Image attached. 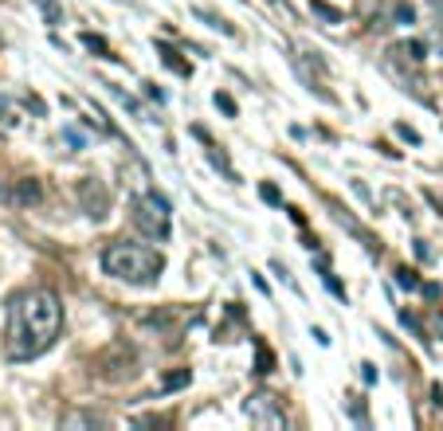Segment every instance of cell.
<instances>
[{"mask_svg":"<svg viewBox=\"0 0 443 431\" xmlns=\"http://www.w3.org/2000/svg\"><path fill=\"white\" fill-rule=\"evenodd\" d=\"M322 279H325V286H330V291H334L337 298H345V286H342V282L334 279V275H330V271H322Z\"/></svg>","mask_w":443,"mask_h":431,"instance_id":"19","label":"cell"},{"mask_svg":"<svg viewBox=\"0 0 443 431\" xmlns=\"http://www.w3.org/2000/svg\"><path fill=\"white\" fill-rule=\"evenodd\" d=\"M393 16H396V20H400V24H412V20H416L412 4H396V12H393Z\"/></svg>","mask_w":443,"mask_h":431,"instance_id":"17","label":"cell"},{"mask_svg":"<svg viewBox=\"0 0 443 431\" xmlns=\"http://www.w3.org/2000/svg\"><path fill=\"white\" fill-rule=\"evenodd\" d=\"M102 271L110 279H122L129 286H153L165 271V255L157 247H146V243L134 240H114L102 251Z\"/></svg>","mask_w":443,"mask_h":431,"instance_id":"2","label":"cell"},{"mask_svg":"<svg viewBox=\"0 0 443 431\" xmlns=\"http://www.w3.org/2000/svg\"><path fill=\"white\" fill-rule=\"evenodd\" d=\"M63 330V306L51 291H20L4 310V353L12 361H36L55 345Z\"/></svg>","mask_w":443,"mask_h":431,"instance_id":"1","label":"cell"},{"mask_svg":"<svg viewBox=\"0 0 443 431\" xmlns=\"http://www.w3.org/2000/svg\"><path fill=\"white\" fill-rule=\"evenodd\" d=\"M129 220L134 228L146 235V240H169V231H173V208L161 192H138L134 200H129Z\"/></svg>","mask_w":443,"mask_h":431,"instance_id":"3","label":"cell"},{"mask_svg":"<svg viewBox=\"0 0 443 431\" xmlns=\"http://www.w3.org/2000/svg\"><path fill=\"white\" fill-rule=\"evenodd\" d=\"M197 16H200V20H208V24H212V28H220V31H224V36H236V28H232V24H227V20H220V16H212V12L197 8Z\"/></svg>","mask_w":443,"mask_h":431,"instance_id":"15","label":"cell"},{"mask_svg":"<svg viewBox=\"0 0 443 431\" xmlns=\"http://www.w3.org/2000/svg\"><path fill=\"white\" fill-rule=\"evenodd\" d=\"M79 200H83V212H87L90 220H102L110 212V192L102 181H94V177H87V181L79 184Z\"/></svg>","mask_w":443,"mask_h":431,"instance_id":"5","label":"cell"},{"mask_svg":"<svg viewBox=\"0 0 443 431\" xmlns=\"http://www.w3.org/2000/svg\"><path fill=\"white\" fill-rule=\"evenodd\" d=\"M244 416L251 423H259V428H271V431L286 428V411H283V404H279L271 392H255V396H247V400H244Z\"/></svg>","mask_w":443,"mask_h":431,"instance_id":"4","label":"cell"},{"mask_svg":"<svg viewBox=\"0 0 443 431\" xmlns=\"http://www.w3.org/2000/svg\"><path fill=\"white\" fill-rule=\"evenodd\" d=\"M361 377H365V384H373L377 381V369H373V365H361Z\"/></svg>","mask_w":443,"mask_h":431,"instance_id":"21","label":"cell"},{"mask_svg":"<svg viewBox=\"0 0 443 431\" xmlns=\"http://www.w3.org/2000/svg\"><path fill=\"white\" fill-rule=\"evenodd\" d=\"M157 55H161V63H165L169 71H177L181 79H188V75H192V67H188V63L181 59V51H177V48H169V43H157Z\"/></svg>","mask_w":443,"mask_h":431,"instance_id":"7","label":"cell"},{"mask_svg":"<svg viewBox=\"0 0 443 431\" xmlns=\"http://www.w3.org/2000/svg\"><path fill=\"white\" fill-rule=\"evenodd\" d=\"M259 372H271V353H259Z\"/></svg>","mask_w":443,"mask_h":431,"instance_id":"22","label":"cell"},{"mask_svg":"<svg viewBox=\"0 0 443 431\" xmlns=\"http://www.w3.org/2000/svg\"><path fill=\"white\" fill-rule=\"evenodd\" d=\"M8 200L12 204H36L40 200V181H20L16 189L8 192Z\"/></svg>","mask_w":443,"mask_h":431,"instance_id":"8","label":"cell"},{"mask_svg":"<svg viewBox=\"0 0 443 431\" xmlns=\"http://www.w3.org/2000/svg\"><path fill=\"white\" fill-rule=\"evenodd\" d=\"M212 102H216V106L227 114V118H236V102H232V94H220V91H216V98H212Z\"/></svg>","mask_w":443,"mask_h":431,"instance_id":"16","label":"cell"},{"mask_svg":"<svg viewBox=\"0 0 443 431\" xmlns=\"http://www.w3.org/2000/svg\"><path fill=\"white\" fill-rule=\"evenodd\" d=\"M310 8H314L318 16H322V20H330V24H337V20H342V12H337V8H330L325 0H310Z\"/></svg>","mask_w":443,"mask_h":431,"instance_id":"14","label":"cell"},{"mask_svg":"<svg viewBox=\"0 0 443 431\" xmlns=\"http://www.w3.org/2000/svg\"><path fill=\"white\" fill-rule=\"evenodd\" d=\"M396 63H412V67H420L423 63V43L412 40V43H393V51H388Z\"/></svg>","mask_w":443,"mask_h":431,"instance_id":"6","label":"cell"},{"mask_svg":"<svg viewBox=\"0 0 443 431\" xmlns=\"http://www.w3.org/2000/svg\"><path fill=\"white\" fill-rule=\"evenodd\" d=\"M188 381H192V372H188V369L165 372V377H161V392H177V388H185Z\"/></svg>","mask_w":443,"mask_h":431,"instance_id":"10","label":"cell"},{"mask_svg":"<svg viewBox=\"0 0 443 431\" xmlns=\"http://www.w3.org/2000/svg\"><path fill=\"white\" fill-rule=\"evenodd\" d=\"M4 110H8V102H4V98H0V114H4Z\"/></svg>","mask_w":443,"mask_h":431,"instance_id":"23","label":"cell"},{"mask_svg":"<svg viewBox=\"0 0 443 431\" xmlns=\"http://www.w3.org/2000/svg\"><path fill=\"white\" fill-rule=\"evenodd\" d=\"M259 196H263L267 204H283V196H279V189H275V184H263V189H259Z\"/></svg>","mask_w":443,"mask_h":431,"instance_id":"18","label":"cell"},{"mask_svg":"<svg viewBox=\"0 0 443 431\" xmlns=\"http://www.w3.org/2000/svg\"><path fill=\"white\" fill-rule=\"evenodd\" d=\"M63 428H106V420L94 411H71V416H63Z\"/></svg>","mask_w":443,"mask_h":431,"instance_id":"9","label":"cell"},{"mask_svg":"<svg viewBox=\"0 0 443 431\" xmlns=\"http://www.w3.org/2000/svg\"><path fill=\"white\" fill-rule=\"evenodd\" d=\"M396 133H400V138H408V141H412V145H416V141H420V133H416V130H408V126H396Z\"/></svg>","mask_w":443,"mask_h":431,"instance_id":"20","label":"cell"},{"mask_svg":"<svg viewBox=\"0 0 443 431\" xmlns=\"http://www.w3.org/2000/svg\"><path fill=\"white\" fill-rule=\"evenodd\" d=\"M31 4H36V8L43 12V20H48L51 28H55V24H63V8L55 4V0H31Z\"/></svg>","mask_w":443,"mask_h":431,"instance_id":"11","label":"cell"},{"mask_svg":"<svg viewBox=\"0 0 443 431\" xmlns=\"http://www.w3.org/2000/svg\"><path fill=\"white\" fill-rule=\"evenodd\" d=\"M275 4H279V0H275Z\"/></svg>","mask_w":443,"mask_h":431,"instance_id":"24","label":"cell"},{"mask_svg":"<svg viewBox=\"0 0 443 431\" xmlns=\"http://www.w3.org/2000/svg\"><path fill=\"white\" fill-rule=\"evenodd\" d=\"M396 286H404V291H423L420 275H416L412 267H400V271H396Z\"/></svg>","mask_w":443,"mask_h":431,"instance_id":"12","label":"cell"},{"mask_svg":"<svg viewBox=\"0 0 443 431\" xmlns=\"http://www.w3.org/2000/svg\"><path fill=\"white\" fill-rule=\"evenodd\" d=\"M83 43H87L90 51H99L102 59H118V55H114V51H110V43L102 40V36H94V31H87V36H83Z\"/></svg>","mask_w":443,"mask_h":431,"instance_id":"13","label":"cell"}]
</instances>
